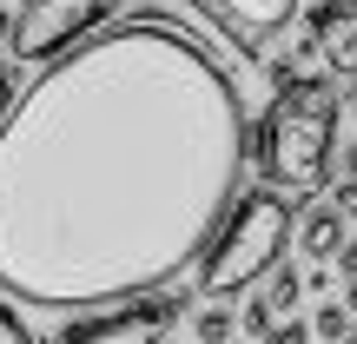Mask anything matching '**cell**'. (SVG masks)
I'll return each mask as SVG.
<instances>
[{
    "label": "cell",
    "mask_w": 357,
    "mask_h": 344,
    "mask_svg": "<svg viewBox=\"0 0 357 344\" xmlns=\"http://www.w3.org/2000/svg\"><path fill=\"white\" fill-rule=\"evenodd\" d=\"M344 331H351V311H344V305H318V318H311V338H331V344H337Z\"/></svg>",
    "instance_id": "11"
},
{
    "label": "cell",
    "mask_w": 357,
    "mask_h": 344,
    "mask_svg": "<svg viewBox=\"0 0 357 344\" xmlns=\"http://www.w3.org/2000/svg\"><path fill=\"white\" fill-rule=\"evenodd\" d=\"M7 106H13V80L0 73V119H7Z\"/></svg>",
    "instance_id": "16"
},
{
    "label": "cell",
    "mask_w": 357,
    "mask_h": 344,
    "mask_svg": "<svg viewBox=\"0 0 357 344\" xmlns=\"http://www.w3.org/2000/svg\"><path fill=\"white\" fill-rule=\"evenodd\" d=\"M106 20H113V0H26L20 20H13L7 53L20 66H47V60H60L66 47H79L93 27H106Z\"/></svg>",
    "instance_id": "4"
},
{
    "label": "cell",
    "mask_w": 357,
    "mask_h": 344,
    "mask_svg": "<svg viewBox=\"0 0 357 344\" xmlns=\"http://www.w3.org/2000/svg\"><path fill=\"white\" fill-rule=\"evenodd\" d=\"M351 113H357V100H351Z\"/></svg>",
    "instance_id": "21"
},
{
    "label": "cell",
    "mask_w": 357,
    "mask_h": 344,
    "mask_svg": "<svg viewBox=\"0 0 357 344\" xmlns=\"http://www.w3.org/2000/svg\"><path fill=\"white\" fill-rule=\"evenodd\" d=\"M225 344H231V338H225Z\"/></svg>",
    "instance_id": "22"
},
{
    "label": "cell",
    "mask_w": 357,
    "mask_h": 344,
    "mask_svg": "<svg viewBox=\"0 0 357 344\" xmlns=\"http://www.w3.org/2000/svg\"><path fill=\"white\" fill-rule=\"evenodd\" d=\"M178 311H185L178 292H153V298H132L119 318H86V324H73V331L53 338V344H159Z\"/></svg>",
    "instance_id": "5"
},
{
    "label": "cell",
    "mask_w": 357,
    "mask_h": 344,
    "mask_svg": "<svg viewBox=\"0 0 357 344\" xmlns=\"http://www.w3.org/2000/svg\"><path fill=\"white\" fill-rule=\"evenodd\" d=\"M337 344H357V324H351V331H344V338H337Z\"/></svg>",
    "instance_id": "20"
},
{
    "label": "cell",
    "mask_w": 357,
    "mask_h": 344,
    "mask_svg": "<svg viewBox=\"0 0 357 344\" xmlns=\"http://www.w3.org/2000/svg\"><path fill=\"white\" fill-rule=\"evenodd\" d=\"M192 324H199L205 344H225L231 331H238V318H231V311H218V305H205V318H192Z\"/></svg>",
    "instance_id": "10"
},
{
    "label": "cell",
    "mask_w": 357,
    "mask_h": 344,
    "mask_svg": "<svg viewBox=\"0 0 357 344\" xmlns=\"http://www.w3.org/2000/svg\"><path fill=\"white\" fill-rule=\"evenodd\" d=\"M291 245L311 265H324V258H337V245H344V218H337L331 205H305V212L291 218Z\"/></svg>",
    "instance_id": "8"
},
{
    "label": "cell",
    "mask_w": 357,
    "mask_h": 344,
    "mask_svg": "<svg viewBox=\"0 0 357 344\" xmlns=\"http://www.w3.org/2000/svg\"><path fill=\"white\" fill-rule=\"evenodd\" d=\"M337 113L344 100L331 93V80H305L298 73L291 87H278L265 126L245 133V166H258L278 186L298 192H324V166H331V146H337Z\"/></svg>",
    "instance_id": "2"
},
{
    "label": "cell",
    "mask_w": 357,
    "mask_h": 344,
    "mask_svg": "<svg viewBox=\"0 0 357 344\" xmlns=\"http://www.w3.org/2000/svg\"><path fill=\"white\" fill-rule=\"evenodd\" d=\"M291 199L271 186L258 192H238L225 212V225H218V239L205 245V265H199V292L205 298H231L245 292V285H258L271 265L284 258V245H291Z\"/></svg>",
    "instance_id": "3"
},
{
    "label": "cell",
    "mask_w": 357,
    "mask_h": 344,
    "mask_svg": "<svg viewBox=\"0 0 357 344\" xmlns=\"http://www.w3.org/2000/svg\"><path fill=\"white\" fill-rule=\"evenodd\" d=\"M344 179H357V140H351V153H344Z\"/></svg>",
    "instance_id": "17"
},
{
    "label": "cell",
    "mask_w": 357,
    "mask_h": 344,
    "mask_svg": "<svg viewBox=\"0 0 357 344\" xmlns=\"http://www.w3.org/2000/svg\"><path fill=\"white\" fill-rule=\"evenodd\" d=\"M324 205H331L337 218H357V179H337V186H331V199H324Z\"/></svg>",
    "instance_id": "13"
},
{
    "label": "cell",
    "mask_w": 357,
    "mask_h": 344,
    "mask_svg": "<svg viewBox=\"0 0 357 344\" xmlns=\"http://www.w3.org/2000/svg\"><path fill=\"white\" fill-rule=\"evenodd\" d=\"M238 80L172 27H100L0 119V292L100 311L166 292L245 192Z\"/></svg>",
    "instance_id": "1"
},
{
    "label": "cell",
    "mask_w": 357,
    "mask_h": 344,
    "mask_svg": "<svg viewBox=\"0 0 357 344\" xmlns=\"http://www.w3.org/2000/svg\"><path fill=\"white\" fill-rule=\"evenodd\" d=\"M298 292H305V278H298L291 265H271V271H265V292H252V298L271 311V318H284V311L298 305Z\"/></svg>",
    "instance_id": "9"
},
{
    "label": "cell",
    "mask_w": 357,
    "mask_h": 344,
    "mask_svg": "<svg viewBox=\"0 0 357 344\" xmlns=\"http://www.w3.org/2000/svg\"><path fill=\"white\" fill-rule=\"evenodd\" d=\"M337 305H344V311H351V318H357V285H351V292H344V298H337Z\"/></svg>",
    "instance_id": "19"
},
{
    "label": "cell",
    "mask_w": 357,
    "mask_h": 344,
    "mask_svg": "<svg viewBox=\"0 0 357 344\" xmlns=\"http://www.w3.org/2000/svg\"><path fill=\"white\" fill-rule=\"evenodd\" d=\"M311 47L337 80H357V0H331L311 13Z\"/></svg>",
    "instance_id": "7"
},
{
    "label": "cell",
    "mask_w": 357,
    "mask_h": 344,
    "mask_svg": "<svg viewBox=\"0 0 357 344\" xmlns=\"http://www.w3.org/2000/svg\"><path fill=\"white\" fill-rule=\"evenodd\" d=\"M337 271H344V278L357 285V239H344V245H337Z\"/></svg>",
    "instance_id": "15"
},
{
    "label": "cell",
    "mask_w": 357,
    "mask_h": 344,
    "mask_svg": "<svg viewBox=\"0 0 357 344\" xmlns=\"http://www.w3.org/2000/svg\"><path fill=\"white\" fill-rule=\"evenodd\" d=\"M7 40H13V20H7V13H0V53H7Z\"/></svg>",
    "instance_id": "18"
},
{
    "label": "cell",
    "mask_w": 357,
    "mask_h": 344,
    "mask_svg": "<svg viewBox=\"0 0 357 344\" xmlns=\"http://www.w3.org/2000/svg\"><path fill=\"white\" fill-rule=\"evenodd\" d=\"M265 344H311V324H305V318H278V324L265 331Z\"/></svg>",
    "instance_id": "12"
},
{
    "label": "cell",
    "mask_w": 357,
    "mask_h": 344,
    "mask_svg": "<svg viewBox=\"0 0 357 344\" xmlns=\"http://www.w3.org/2000/svg\"><path fill=\"white\" fill-rule=\"evenodd\" d=\"M0 344H33V331H26V318H13L7 305H0Z\"/></svg>",
    "instance_id": "14"
},
{
    "label": "cell",
    "mask_w": 357,
    "mask_h": 344,
    "mask_svg": "<svg viewBox=\"0 0 357 344\" xmlns=\"http://www.w3.org/2000/svg\"><path fill=\"white\" fill-rule=\"evenodd\" d=\"M192 7H199L245 60H258V53L298 20V0H192Z\"/></svg>",
    "instance_id": "6"
}]
</instances>
